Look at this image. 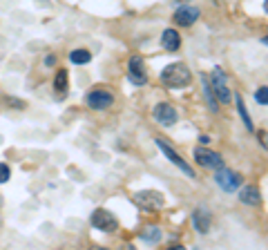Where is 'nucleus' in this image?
<instances>
[{"mask_svg": "<svg viewBox=\"0 0 268 250\" xmlns=\"http://www.w3.org/2000/svg\"><path fill=\"white\" fill-rule=\"evenodd\" d=\"M192 74L190 69H188V65H183V62H172V65H168L163 71H161V80H163V85H168V87H186L188 83H190Z\"/></svg>", "mask_w": 268, "mask_h": 250, "instance_id": "obj_1", "label": "nucleus"}, {"mask_svg": "<svg viewBox=\"0 0 268 250\" xmlns=\"http://www.w3.org/2000/svg\"><path fill=\"white\" fill-rule=\"evenodd\" d=\"M210 87H212L214 96H217V101H221L223 105H226L228 101H230V89L226 87V76H223L221 67H214L212 69V76L208 78Z\"/></svg>", "mask_w": 268, "mask_h": 250, "instance_id": "obj_2", "label": "nucleus"}, {"mask_svg": "<svg viewBox=\"0 0 268 250\" xmlns=\"http://www.w3.org/2000/svg\"><path fill=\"white\" fill-rule=\"evenodd\" d=\"M134 203L143 210H159L163 208V194L154 190H143L134 194Z\"/></svg>", "mask_w": 268, "mask_h": 250, "instance_id": "obj_3", "label": "nucleus"}, {"mask_svg": "<svg viewBox=\"0 0 268 250\" xmlns=\"http://www.w3.org/2000/svg\"><path fill=\"white\" fill-rule=\"evenodd\" d=\"M92 226L103 230V232H114L116 228H119V221H116V217L110 210L98 208V210H94V214H92Z\"/></svg>", "mask_w": 268, "mask_h": 250, "instance_id": "obj_4", "label": "nucleus"}, {"mask_svg": "<svg viewBox=\"0 0 268 250\" xmlns=\"http://www.w3.org/2000/svg\"><path fill=\"white\" fill-rule=\"evenodd\" d=\"M214 179H217L219 188H223L226 192H235V190H239V186H241V177L237 172H232V170H228L226 165L217 170V177Z\"/></svg>", "mask_w": 268, "mask_h": 250, "instance_id": "obj_5", "label": "nucleus"}, {"mask_svg": "<svg viewBox=\"0 0 268 250\" xmlns=\"http://www.w3.org/2000/svg\"><path fill=\"white\" fill-rule=\"evenodd\" d=\"M195 159H197V163L203 165V168H210V170L223 168V159L217 154V152L208 150V147H197V150H195Z\"/></svg>", "mask_w": 268, "mask_h": 250, "instance_id": "obj_6", "label": "nucleus"}, {"mask_svg": "<svg viewBox=\"0 0 268 250\" xmlns=\"http://www.w3.org/2000/svg\"><path fill=\"white\" fill-rule=\"evenodd\" d=\"M128 76L134 85H145L147 83V71H145V62L141 56H132L128 62Z\"/></svg>", "mask_w": 268, "mask_h": 250, "instance_id": "obj_7", "label": "nucleus"}, {"mask_svg": "<svg viewBox=\"0 0 268 250\" xmlns=\"http://www.w3.org/2000/svg\"><path fill=\"white\" fill-rule=\"evenodd\" d=\"M156 145H159V150H161V152H163V154H165V156H168V159H170V161H172V163H174V165H177V168H179V170H181V172H186V174H188V177H190V179H195V177H197V174H195V170H192V168H190V165H188V163H186V161H183V159H181V156H179V154H177V152H174V150H172V147H170V145H168V143H165V141H163V138H156Z\"/></svg>", "mask_w": 268, "mask_h": 250, "instance_id": "obj_8", "label": "nucleus"}, {"mask_svg": "<svg viewBox=\"0 0 268 250\" xmlns=\"http://www.w3.org/2000/svg\"><path fill=\"white\" fill-rule=\"evenodd\" d=\"M154 119L159 121L161 125H165V127H172V125L177 123L179 114H177V110H174L172 105H168V103H159V105L154 107Z\"/></svg>", "mask_w": 268, "mask_h": 250, "instance_id": "obj_9", "label": "nucleus"}, {"mask_svg": "<svg viewBox=\"0 0 268 250\" xmlns=\"http://www.w3.org/2000/svg\"><path fill=\"white\" fill-rule=\"evenodd\" d=\"M114 103V96L110 92H103V89H94V92L87 94V105L92 110H105Z\"/></svg>", "mask_w": 268, "mask_h": 250, "instance_id": "obj_10", "label": "nucleus"}, {"mask_svg": "<svg viewBox=\"0 0 268 250\" xmlns=\"http://www.w3.org/2000/svg\"><path fill=\"white\" fill-rule=\"evenodd\" d=\"M199 16H201V11L197 7H181L174 11V22L181 27H190V25H195Z\"/></svg>", "mask_w": 268, "mask_h": 250, "instance_id": "obj_11", "label": "nucleus"}, {"mask_svg": "<svg viewBox=\"0 0 268 250\" xmlns=\"http://www.w3.org/2000/svg\"><path fill=\"white\" fill-rule=\"evenodd\" d=\"M192 223H195L197 232H201V235H205V232L210 230V212L203 208H197L195 212H192Z\"/></svg>", "mask_w": 268, "mask_h": 250, "instance_id": "obj_12", "label": "nucleus"}, {"mask_svg": "<svg viewBox=\"0 0 268 250\" xmlns=\"http://www.w3.org/2000/svg\"><path fill=\"white\" fill-rule=\"evenodd\" d=\"M161 47H163L165 52H177V49L181 47V38H179L177 31L165 29L163 34H161Z\"/></svg>", "mask_w": 268, "mask_h": 250, "instance_id": "obj_13", "label": "nucleus"}, {"mask_svg": "<svg viewBox=\"0 0 268 250\" xmlns=\"http://www.w3.org/2000/svg\"><path fill=\"white\" fill-rule=\"evenodd\" d=\"M239 199L248 205H259L262 203V194H259V188L257 186H246L239 190Z\"/></svg>", "mask_w": 268, "mask_h": 250, "instance_id": "obj_14", "label": "nucleus"}, {"mask_svg": "<svg viewBox=\"0 0 268 250\" xmlns=\"http://www.w3.org/2000/svg\"><path fill=\"white\" fill-rule=\"evenodd\" d=\"M201 83H203V94H205V98H208L210 112H219V101H217V96H214V92H212V87H210V83H208V78H205V74L201 76Z\"/></svg>", "mask_w": 268, "mask_h": 250, "instance_id": "obj_15", "label": "nucleus"}, {"mask_svg": "<svg viewBox=\"0 0 268 250\" xmlns=\"http://www.w3.org/2000/svg\"><path fill=\"white\" fill-rule=\"evenodd\" d=\"M69 61L76 62V65H85V62L92 61V54H89L87 49H74V52L69 54Z\"/></svg>", "mask_w": 268, "mask_h": 250, "instance_id": "obj_16", "label": "nucleus"}, {"mask_svg": "<svg viewBox=\"0 0 268 250\" xmlns=\"http://www.w3.org/2000/svg\"><path fill=\"white\" fill-rule=\"evenodd\" d=\"M54 87H56L58 94H65L67 92V71L65 69H58L56 80H54Z\"/></svg>", "mask_w": 268, "mask_h": 250, "instance_id": "obj_17", "label": "nucleus"}, {"mask_svg": "<svg viewBox=\"0 0 268 250\" xmlns=\"http://www.w3.org/2000/svg\"><path fill=\"white\" fill-rule=\"evenodd\" d=\"M237 112H239V116H241V121H244L246 129H253V121H250L248 112H246V105H244V101H241V96H237Z\"/></svg>", "mask_w": 268, "mask_h": 250, "instance_id": "obj_18", "label": "nucleus"}, {"mask_svg": "<svg viewBox=\"0 0 268 250\" xmlns=\"http://www.w3.org/2000/svg\"><path fill=\"white\" fill-rule=\"evenodd\" d=\"M141 239H143V241H147V244H150V241H152V244H156V241L161 239V230H159L156 226L145 228V232L141 235Z\"/></svg>", "mask_w": 268, "mask_h": 250, "instance_id": "obj_19", "label": "nucleus"}, {"mask_svg": "<svg viewBox=\"0 0 268 250\" xmlns=\"http://www.w3.org/2000/svg\"><path fill=\"white\" fill-rule=\"evenodd\" d=\"M255 98H257L259 105H268V87L266 85H262V87L257 89V94H255Z\"/></svg>", "mask_w": 268, "mask_h": 250, "instance_id": "obj_20", "label": "nucleus"}, {"mask_svg": "<svg viewBox=\"0 0 268 250\" xmlns=\"http://www.w3.org/2000/svg\"><path fill=\"white\" fill-rule=\"evenodd\" d=\"M9 177H11V170H9L7 163H0V183L9 181Z\"/></svg>", "mask_w": 268, "mask_h": 250, "instance_id": "obj_21", "label": "nucleus"}, {"mask_svg": "<svg viewBox=\"0 0 268 250\" xmlns=\"http://www.w3.org/2000/svg\"><path fill=\"white\" fill-rule=\"evenodd\" d=\"M7 103L11 107H16V110H22V107H25V101H18V98H7Z\"/></svg>", "mask_w": 268, "mask_h": 250, "instance_id": "obj_22", "label": "nucleus"}, {"mask_svg": "<svg viewBox=\"0 0 268 250\" xmlns=\"http://www.w3.org/2000/svg\"><path fill=\"white\" fill-rule=\"evenodd\" d=\"M259 138H262V145L266 147V132H264V129H262V132H259Z\"/></svg>", "mask_w": 268, "mask_h": 250, "instance_id": "obj_23", "label": "nucleus"}]
</instances>
